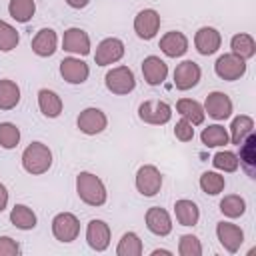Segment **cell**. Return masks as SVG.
I'll return each instance as SVG.
<instances>
[{
    "mask_svg": "<svg viewBox=\"0 0 256 256\" xmlns=\"http://www.w3.org/2000/svg\"><path fill=\"white\" fill-rule=\"evenodd\" d=\"M144 220H146V228H148L152 234H156V236H168V234L172 232V218H170V214H168L164 208H160V206L148 208Z\"/></svg>",
    "mask_w": 256,
    "mask_h": 256,
    "instance_id": "cell-19",
    "label": "cell"
},
{
    "mask_svg": "<svg viewBox=\"0 0 256 256\" xmlns=\"http://www.w3.org/2000/svg\"><path fill=\"white\" fill-rule=\"evenodd\" d=\"M202 78V70L194 60H184L174 68V86L178 90H190L194 88Z\"/></svg>",
    "mask_w": 256,
    "mask_h": 256,
    "instance_id": "cell-11",
    "label": "cell"
},
{
    "mask_svg": "<svg viewBox=\"0 0 256 256\" xmlns=\"http://www.w3.org/2000/svg\"><path fill=\"white\" fill-rule=\"evenodd\" d=\"M124 56V42L120 38H104L98 46H96V52H94V62L98 66H110V64H116L120 58Z\"/></svg>",
    "mask_w": 256,
    "mask_h": 256,
    "instance_id": "cell-10",
    "label": "cell"
},
{
    "mask_svg": "<svg viewBox=\"0 0 256 256\" xmlns=\"http://www.w3.org/2000/svg\"><path fill=\"white\" fill-rule=\"evenodd\" d=\"M174 214H176L178 224H182V226H196L198 220H200V210H198L196 202H192V200H188V198L176 200V204H174Z\"/></svg>",
    "mask_w": 256,
    "mask_h": 256,
    "instance_id": "cell-25",
    "label": "cell"
},
{
    "mask_svg": "<svg viewBox=\"0 0 256 256\" xmlns=\"http://www.w3.org/2000/svg\"><path fill=\"white\" fill-rule=\"evenodd\" d=\"M160 50L168 58H180L188 52V38L180 30H170L160 38Z\"/></svg>",
    "mask_w": 256,
    "mask_h": 256,
    "instance_id": "cell-20",
    "label": "cell"
},
{
    "mask_svg": "<svg viewBox=\"0 0 256 256\" xmlns=\"http://www.w3.org/2000/svg\"><path fill=\"white\" fill-rule=\"evenodd\" d=\"M144 252V246H142V240L136 232H124L122 238L118 240V246H116V254L118 256H140Z\"/></svg>",
    "mask_w": 256,
    "mask_h": 256,
    "instance_id": "cell-32",
    "label": "cell"
},
{
    "mask_svg": "<svg viewBox=\"0 0 256 256\" xmlns=\"http://www.w3.org/2000/svg\"><path fill=\"white\" fill-rule=\"evenodd\" d=\"M36 12V2L34 0H10L8 2V14L12 16V20L26 24L32 20Z\"/></svg>",
    "mask_w": 256,
    "mask_h": 256,
    "instance_id": "cell-31",
    "label": "cell"
},
{
    "mask_svg": "<svg viewBox=\"0 0 256 256\" xmlns=\"http://www.w3.org/2000/svg\"><path fill=\"white\" fill-rule=\"evenodd\" d=\"M232 100H230V96L228 94H224V92H210L208 96H206V100H204V112L210 116V118H214V120H226V118H230L232 116Z\"/></svg>",
    "mask_w": 256,
    "mask_h": 256,
    "instance_id": "cell-12",
    "label": "cell"
},
{
    "mask_svg": "<svg viewBox=\"0 0 256 256\" xmlns=\"http://www.w3.org/2000/svg\"><path fill=\"white\" fill-rule=\"evenodd\" d=\"M142 76H144L146 84L160 86V84H164V80L168 76V64L160 56H146L142 60Z\"/></svg>",
    "mask_w": 256,
    "mask_h": 256,
    "instance_id": "cell-18",
    "label": "cell"
},
{
    "mask_svg": "<svg viewBox=\"0 0 256 256\" xmlns=\"http://www.w3.org/2000/svg\"><path fill=\"white\" fill-rule=\"evenodd\" d=\"M230 50H232V54H236L244 60H250L256 54V42L250 34L240 32V34H234L230 38Z\"/></svg>",
    "mask_w": 256,
    "mask_h": 256,
    "instance_id": "cell-29",
    "label": "cell"
},
{
    "mask_svg": "<svg viewBox=\"0 0 256 256\" xmlns=\"http://www.w3.org/2000/svg\"><path fill=\"white\" fill-rule=\"evenodd\" d=\"M224 186H226V180H224L222 174L212 172V170L202 172V176H200V188H202V192H206L210 196H216V194H220L224 190Z\"/></svg>",
    "mask_w": 256,
    "mask_h": 256,
    "instance_id": "cell-34",
    "label": "cell"
},
{
    "mask_svg": "<svg viewBox=\"0 0 256 256\" xmlns=\"http://www.w3.org/2000/svg\"><path fill=\"white\" fill-rule=\"evenodd\" d=\"M52 234L58 242H74L80 234V220L72 212H58L52 218Z\"/></svg>",
    "mask_w": 256,
    "mask_h": 256,
    "instance_id": "cell-4",
    "label": "cell"
},
{
    "mask_svg": "<svg viewBox=\"0 0 256 256\" xmlns=\"http://www.w3.org/2000/svg\"><path fill=\"white\" fill-rule=\"evenodd\" d=\"M20 142V128L12 122H0V146L6 150L16 148Z\"/></svg>",
    "mask_w": 256,
    "mask_h": 256,
    "instance_id": "cell-37",
    "label": "cell"
},
{
    "mask_svg": "<svg viewBox=\"0 0 256 256\" xmlns=\"http://www.w3.org/2000/svg\"><path fill=\"white\" fill-rule=\"evenodd\" d=\"M20 244L10 236H0V256H18Z\"/></svg>",
    "mask_w": 256,
    "mask_h": 256,
    "instance_id": "cell-40",
    "label": "cell"
},
{
    "mask_svg": "<svg viewBox=\"0 0 256 256\" xmlns=\"http://www.w3.org/2000/svg\"><path fill=\"white\" fill-rule=\"evenodd\" d=\"M66 4H68L70 8L80 10V8H86V6L90 4V0H66Z\"/></svg>",
    "mask_w": 256,
    "mask_h": 256,
    "instance_id": "cell-42",
    "label": "cell"
},
{
    "mask_svg": "<svg viewBox=\"0 0 256 256\" xmlns=\"http://www.w3.org/2000/svg\"><path fill=\"white\" fill-rule=\"evenodd\" d=\"M76 194L88 206H102L108 200V192H106L104 182L92 172H78Z\"/></svg>",
    "mask_w": 256,
    "mask_h": 256,
    "instance_id": "cell-1",
    "label": "cell"
},
{
    "mask_svg": "<svg viewBox=\"0 0 256 256\" xmlns=\"http://www.w3.org/2000/svg\"><path fill=\"white\" fill-rule=\"evenodd\" d=\"M214 72L218 78H222L226 82H234L246 74V60L232 52L222 54L214 64Z\"/></svg>",
    "mask_w": 256,
    "mask_h": 256,
    "instance_id": "cell-6",
    "label": "cell"
},
{
    "mask_svg": "<svg viewBox=\"0 0 256 256\" xmlns=\"http://www.w3.org/2000/svg\"><path fill=\"white\" fill-rule=\"evenodd\" d=\"M110 226L104 222V220H90L88 226H86V242L92 250L96 252H104L108 246H110Z\"/></svg>",
    "mask_w": 256,
    "mask_h": 256,
    "instance_id": "cell-14",
    "label": "cell"
},
{
    "mask_svg": "<svg viewBox=\"0 0 256 256\" xmlns=\"http://www.w3.org/2000/svg\"><path fill=\"white\" fill-rule=\"evenodd\" d=\"M20 102V86L14 80H0V110H12Z\"/></svg>",
    "mask_w": 256,
    "mask_h": 256,
    "instance_id": "cell-30",
    "label": "cell"
},
{
    "mask_svg": "<svg viewBox=\"0 0 256 256\" xmlns=\"http://www.w3.org/2000/svg\"><path fill=\"white\" fill-rule=\"evenodd\" d=\"M220 212L226 218H240L246 212V200L238 194H228L220 200Z\"/></svg>",
    "mask_w": 256,
    "mask_h": 256,
    "instance_id": "cell-33",
    "label": "cell"
},
{
    "mask_svg": "<svg viewBox=\"0 0 256 256\" xmlns=\"http://www.w3.org/2000/svg\"><path fill=\"white\" fill-rule=\"evenodd\" d=\"M174 136H176L180 142H190V140L194 138V126H192L186 118H182V120H178L176 126H174Z\"/></svg>",
    "mask_w": 256,
    "mask_h": 256,
    "instance_id": "cell-39",
    "label": "cell"
},
{
    "mask_svg": "<svg viewBox=\"0 0 256 256\" xmlns=\"http://www.w3.org/2000/svg\"><path fill=\"white\" fill-rule=\"evenodd\" d=\"M38 108L46 118H58L62 114L64 104H62V98L54 90L42 88L38 90Z\"/></svg>",
    "mask_w": 256,
    "mask_h": 256,
    "instance_id": "cell-23",
    "label": "cell"
},
{
    "mask_svg": "<svg viewBox=\"0 0 256 256\" xmlns=\"http://www.w3.org/2000/svg\"><path fill=\"white\" fill-rule=\"evenodd\" d=\"M52 166V150L42 142H30L22 152V168L32 174L40 176L48 172Z\"/></svg>",
    "mask_w": 256,
    "mask_h": 256,
    "instance_id": "cell-2",
    "label": "cell"
},
{
    "mask_svg": "<svg viewBox=\"0 0 256 256\" xmlns=\"http://www.w3.org/2000/svg\"><path fill=\"white\" fill-rule=\"evenodd\" d=\"M176 110L182 118H186L192 126H200L206 118V112H204V106L198 102V100H192V98H180L176 102Z\"/></svg>",
    "mask_w": 256,
    "mask_h": 256,
    "instance_id": "cell-24",
    "label": "cell"
},
{
    "mask_svg": "<svg viewBox=\"0 0 256 256\" xmlns=\"http://www.w3.org/2000/svg\"><path fill=\"white\" fill-rule=\"evenodd\" d=\"M160 14L154 8H144L134 16V32L142 40H152L160 30Z\"/></svg>",
    "mask_w": 256,
    "mask_h": 256,
    "instance_id": "cell-9",
    "label": "cell"
},
{
    "mask_svg": "<svg viewBox=\"0 0 256 256\" xmlns=\"http://www.w3.org/2000/svg\"><path fill=\"white\" fill-rule=\"evenodd\" d=\"M252 132H254V120H252V116H248V114H240V116H236V118L232 120L228 138H230L232 144L238 146V144H240L246 136H250Z\"/></svg>",
    "mask_w": 256,
    "mask_h": 256,
    "instance_id": "cell-27",
    "label": "cell"
},
{
    "mask_svg": "<svg viewBox=\"0 0 256 256\" xmlns=\"http://www.w3.org/2000/svg\"><path fill=\"white\" fill-rule=\"evenodd\" d=\"M58 50V34L52 28H42L32 38V52L40 58H48Z\"/></svg>",
    "mask_w": 256,
    "mask_h": 256,
    "instance_id": "cell-21",
    "label": "cell"
},
{
    "mask_svg": "<svg viewBox=\"0 0 256 256\" xmlns=\"http://www.w3.org/2000/svg\"><path fill=\"white\" fill-rule=\"evenodd\" d=\"M220 44H222V36H220V32H218L216 28H212V26H202V28H198L196 34H194V46H196V50H198L202 56H210V54L218 52Z\"/></svg>",
    "mask_w": 256,
    "mask_h": 256,
    "instance_id": "cell-17",
    "label": "cell"
},
{
    "mask_svg": "<svg viewBox=\"0 0 256 256\" xmlns=\"http://www.w3.org/2000/svg\"><path fill=\"white\" fill-rule=\"evenodd\" d=\"M10 222L18 228V230H32L36 228V212L26 206V204H14V208L10 210Z\"/></svg>",
    "mask_w": 256,
    "mask_h": 256,
    "instance_id": "cell-26",
    "label": "cell"
},
{
    "mask_svg": "<svg viewBox=\"0 0 256 256\" xmlns=\"http://www.w3.org/2000/svg\"><path fill=\"white\" fill-rule=\"evenodd\" d=\"M238 146H240L238 162H240L242 170L246 172V176H250L254 180L256 178V136H254V132L250 136H246Z\"/></svg>",
    "mask_w": 256,
    "mask_h": 256,
    "instance_id": "cell-22",
    "label": "cell"
},
{
    "mask_svg": "<svg viewBox=\"0 0 256 256\" xmlns=\"http://www.w3.org/2000/svg\"><path fill=\"white\" fill-rule=\"evenodd\" d=\"M134 184H136V190L142 196H146V198L156 196L162 188V172L154 164H144V166L138 168Z\"/></svg>",
    "mask_w": 256,
    "mask_h": 256,
    "instance_id": "cell-5",
    "label": "cell"
},
{
    "mask_svg": "<svg viewBox=\"0 0 256 256\" xmlns=\"http://www.w3.org/2000/svg\"><path fill=\"white\" fill-rule=\"evenodd\" d=\"M158 254H166V256H170L172 252L166 250V248H156V250H152V256H158Z\"/></svg>",
    "mask_w": 256,
    "mask_h": 256,
    "instance_id": "cell-43",
    "label": "cell"
},
{
    "mask_svg": "<svg viewBox=\"0 0 256 256\" xmlns=\"http://www.w3.org/2000/svg\"><path fill=\"white\" fill-rule=\"evenodd\" d=\"M60 76L68 82V84H82L88 80L90 76V68L84 60L76 58V56H68L60 62Z\"/></svg>",
    "mask_w": 256,
    "mask_h": 256,
    "instance_id": "cell-15",
    "label": "cell"
},
{
    "mask_svg": "<svg viewBox=\"0 0 256 256\" xmlns=\"http://www.w3.org/2000/svg\"><path fill=\"white\" fill-rule=\"evenodd\" d=\"M6 206H8V188L0 182V212L6 210Z\"/></svg>",
    "mask_w": 256,
    "mask_h": 256,
    "instance_id": "cell-41",
    "label": "cell"
},
{
    "mask_svg": "<svg viewBox=\"0 0 256 256\" xmlns=\"http://www.w3.org/2000/svg\"><path fill=\"white\" fill-rule=\"evenodd\" d=\"M200 140L206 148H220V146H226L230 142L228 138V130L222 126V124H210L202 130L200 134Z\"/></svg>",
    "mask_w": 256,
    "mask_h": 256,
    "instance_id": "cell-28",
    "label": "cell"
},
{
    "mask_svg": "<svg viewBox=\"0 0 256 256\" xmlns=\"http://www.w3.org/2000/svg\"><path fill=\"white\" fill-rule=\"evenodd\" d=\"M216 236L222 244V248L230 254H236L244 242V232L240 226L232 224V222H218L216 224Z\"/></svg>",
    "mask_w": 256,
    "mask_h": 256,
    "instance_id": "cell-13",
    "label": "cell"
},
{
    "mask_svg": "<svg viewBox=\"0 0 256 256\" xmlns=\"http://www.w3.org/2000/svg\"><path fill=\"white\" fill-rule=\"evenodd\" d=\"M104 84L112 94L124 96V94H130L136 88V78H134V72L128 66H114L106 72Z\"/></svg>",
    "mask_w": 256,
    "mask_h": 256,
    "instance_id": "cell-3",
    "label": "cell"
},
{
    "mask_svg": "<svg viewBox=\"0 0 256 256\" xmlns=\"http://www.w3.org/2000/svg\"><path fill=\"white\" fill-rule=\"evenodd\" d=\"M138 116L146 124L162 126V124H168L170 122L172 108H170V104H166L162 100H146V102H142L138 106Z\"/></svg>",
    "mask_w": 256,
    "mask_h": 256,
    "instance_id": "cell-7",
    "label": "cell"
},
{
    "mask_svg": "<svg viewBox=\"0 0 256 256\" xmlns=\"http://www.w3.org/2000/svg\"><path fill=\"white\" fill-rule=\"evenodd\" d=\"M20 42V34L18 30L8 24L6 20H0V52H10L18 46Z\"/></svg>",
    "mask_w": 256,
    "mask_h": 256,
    "instance_id": "cell-35",
    "label": "cell"
},
{
    "mask_svg": "<svg viewBox=\"0 0 256 256\" xmlns=\"http://www.w3.org/2000/svg\"><path fill=\"white\" fill-rule=\"evenodd\" d=\"M212 164L216 170H222V172H236L240 162H238V154L230 152V150H220L214 154L212 158Z\"/></svg>",
    "mask_w": 256,
    "mask_h": 256,
    "instance_id": "cell-36",
    "label": "cell"
},
{
    "mask_svg": "<svg viewBox=\"0 0 256 256\" xmlns=\"http://www.w3.org/2000/svg\"><path fill=\"white\" fill-rule=\"evenodd\" d=\"M62 48L70 54H78V56H86L90 54V36L88 32H84L82 28H68L62 36Z\"/></svg>",
    "mask_w": 256,
    "mask_h": 256,
    "instance_id": "cell-16",
    "label": "cell"
},
{
    "mask_svg": "<svg viewBox=\"0 0 256 256\" xmlns=\"http://www.w3.org/2000/svg\"><path fill=\"white\" fill-rule=\"evenodd\" d=\"M180 256H202V244L194 234H182L178 242Z\"/></svg>",
    "mask_w": 256,
    "mask_h": 256,
    "instance_id": "cell-38",
    "label": "cell"
},
{
    "mask_svg": "<svg viewBox=\"0 0 256 256\" xmlns=\"http://www.w3.org/2000/svg\"><path fill=\"white\" fill-rule=\"evenodd\" d=\"M76 126H78V130H80L82 134L96 136V134H100V132L106 130V126H108V116H106L100 108L90 106V108H84V110L78 114Z\"/></svg>",
    "mask_w": 256,
    "mask_h": 256,
    "instance_id": "cell-8",
    "label": "cell"
}]
</instances>
